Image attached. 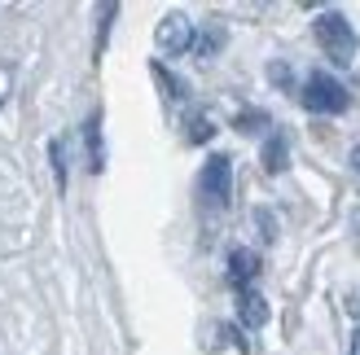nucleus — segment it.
I'll return each mask as SVG.
<instances>
[{
  "label": "nucleus",
  "instance_id": "1",
  "mask_svg": "<svg viewBox=\"0 0 360 355\" xmlns=\"http://www.w3.org/2000/svg\"><path fill=\"white\" fill-rule=\"evenodd\" d=\"M312 31H316V44L326 48L330 62L347 66L356 58V31H352V22H347L343 13H321L316 22H312Z\"/></svg>",
  "mask_w": 360,
  "mask_h": 355
},
{
  "label": "nucleus",
  "instance_id": "2",
  "mask_svg": "<svg viewBox=\"0 0 360 355\" xmlns=\"http://www.w3.org/2000/svg\"><path fill=\"white\" fill-rule=\"evenodd\" d=\"M299 101L308 105L312 114H338V110H347V88L334 75H326V70H316V75H308V83H303Z\"/></svg>",
  "mask_w": 360,
  "mask_h": 355
},
{
  "label": "nucleus",
  "instance_id": "3",
  "mask_svg": "<svg viewBox=\"0 0 360 355\" xmlns=\"http://www.w3.org/2000/svg\"><path fill=\"white\" fill-rule=\"evenodd\" d=\"M198 193H202V202H207L211 210L229 206V198H233V163H229L224 154L207 158L202 175H198Z\"/></svg>",
  "mask_w": 360,
  "mask_h": 355
},
{
  "label": "nucleus",
  "instance_id": "4",
  "mask_svg": "<svg viewBox=\"0 0 360 355\" xmlns=\"http://www.w3.org/2000/svg\"><path fill=\"white\" fill-rule=\"evenodd\" d=\"M154 40H158V48L163 53H189L193 48V22L189 18H180V13H167L163 22H158V31H154Z\"/></svg>",
  "mask_w": 360,
  "mask_h": 355
},
{
  "label": "nucleus",
  "instance_id": "5",
  "mask_svg": "<svg viewBox=\"0 0 360 355\" xmlns=\"http://www.w3.org/2000/svg\"><path fill=\"white\" fill-rule=\"evenodd\" d=\"M255 272H259V255L255 250H233L229 255V281L238 290H246L250 281H255Z\"/></svg>",
  "mask_w": 360,
  "mask_h": 355
},
{
  "label": "nucleus",
  "instance_id": "6",
  "mask_svg": "<svg viewBox=\"0 0 360 355\" xmlns=\"http://www.w3.org/2000/svg\"><path fill=\"white\" fill-rule=\"evenodd\" d=\"M238 316H242V325L259 329V325L268 321V303H264L255 290H238Z\"/></svg>",
  "mask_w": 360,
  "mask_h": 355
},
{
  "label": "nucleus",
  "instance_id": "7",
  "mask_svg": "<svg viewBox=\"0 0 360 355\" xmlns=\"http://www.w3.org/2000/svg\"><path fill=\"white\" fill-rule=\"evenodd\" d=\"M264 167L268 171H285V136H268V145H264Z\"/></svg>",
  "mask_w": 360,
  "mask_h": 355
},
{
  "label": "nucleus",
  "instance_id": "8",
  "mask_svg": "<svg viewBox=\"0 0 360 355\" xmlns=\"http://www.w3.org/2000/svg\"><path fill=\"white\" fill-rule=\"evenodd\" d=\"M220 44H224V31H220V27H207L202 35H193V53H198V58H211V53H220Z\"/></svg>",
  "mask_w": 360,
  "mask_h": 355
},
{
  "label": "nucleus",
  "instance_id": "9",
  "mask_svg": "<svg viewBox=\"0 0 360 355\" xmlns=\"http://www.w3.org/2000/svg\"><path fill=\"white\" fill-rule=\"evenodd\" d=\"M88 167L101 171V119L88 123Z\"/></svg>",
  "mask_w": 360,
  "mask_h": 355
},
{
  "label": "nucleus",
  "instance_id": "10",
  "mask_svg": "<svg viewBox=\"0 0 360 355\" xmlns=\"http://www.w3.org/2000/svg\"><path fill=\"white\" fill-rule=\"evenodd\" d=\"M185 136L193 140V145H202V140H211V136H215V123H211L207 114H193V119H189V132H185Z\"/></svg>",
  "mask_w": 360,
  "mask_h": 355
},
{
  "label": "nucleus",
  "instance_id": "11",
  "mask_svg": "<svg viewBox=\"0 0 360 355\" xmlns=\"http://www.w3.org/2000/svg\"><path fill=\"white\" fill-rule=\"evenodd\" d=\"M238 128H242V132H259V128H268V119H264V114H242Z\"/></svg>",
  "mask_w": 360,
  "mask_h": 355
},
{
  "label": "nucleus",
  "instance_id": "12",
  "mask_svg": "<svg viewBox=\"0 0 360 355\" xmlns=\"http://www.w3.org/2000/svg\"><path fill=\"white\" fill-rule=\"evenodd\" d=\"M5 93H9V70L0 66V101H5Z\"/></svg>",
  "mask_w": 360,
  "mask_h": 355
},
{
  "label": "nucleus",
  "instance_id": "13",
  "mask_svg": "<svg viewBox=\"0 0 360 355\" xmlns=\"http://www.w3.org/2000/svg\"><path fill=\"white\" fill-rule=\"evenodd\" d=\"M352 355H360V329L352 333Z\"/></svg>",
  "mask_w": 360,
  "mask_h": 355
},
{
  "label": "nucleus",
  "instance_id": "14",
  "mask_svg": "<svg viewBox=\"0 0 360 355\" xmlns=\"http://www.w3.org/2000/svg\"><path fill=\"white\" fill-rule=\"evenodd\" d=\"M352 167H356V171H360V145H356V149H352Z\"/></svg>",
  "mask_w": 360,
  "mask_h": 355
}]
</instances>
